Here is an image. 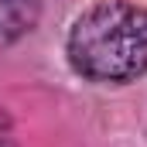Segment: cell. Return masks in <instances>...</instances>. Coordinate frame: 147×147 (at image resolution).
I'll return each instance as SVG.
<instances>
[{"label":"cell","instance_id":"cell-2","mask_svg":"<svg viewBox=\"0 0 147 147\" xmlns=\"http://www.w3.org/2000/svg\"><path fill=\"white\" fill-rule=\"evenodd\" d=\"M38 17H41V0H0V48L34 31Z\"/></svg>","mask_w":147,"mask_h":147},{"label":"cell","instance_id":"cell-3","mask_svg":"<svg viewBox=\"0 0 147 147\" xmlns=\"http://www.w3.org/2000/svg\"><path fill=\"white\" fill-rule=\"evenodd\" d=\"M0 147H17V140H14V130H10V120H7V113H0Z\"/></svg>","mask_w":147,"mask_h":147},{"label":"cell","instance_id":"cell-1","mask_svg":"<svg viewBox=\"0 0 147 147\" xmlns=\"http://www.w3.org/2000/svg\"><path fill=\"white\" fill-rule=\"evenodd\" d=\"M69 62L89 82H130L147 72V7L106 0L69 31Z\"/></svg>","mask_w":147,"mask_h":147}]
</instances>
